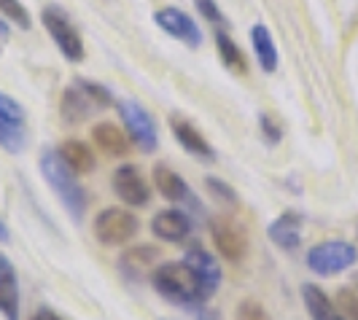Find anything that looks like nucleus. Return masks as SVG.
Listing matches in <instances>:
<instances>
[{
    "label": "nucleus",
    "instance_id": "14",
    "mask_svg": "<svg viewBox=\"0 0 358 320\" xmlns=\"http://www.w3.org/2000/svg\"><path fill=\"white\" fill-rule=\"evenodd\" d=\"M151 180H154L157 191H159L167 202H173V205H178V202H192V205H197L194 194L189 191V183L180 178L173 167H167V164H157V167H154V173H151Z\"/></svg>",
    "mask_w": 358,
    "mask_h": 320
},
{
    "label": "nucleus",
    "instance_id": "26",
    "mask_svg": "<svg viewBox=\"0 0 358 320\" xmlns=\"http://www.w3.org/2000/svg\"><path fill=\"white\" fill-rule=\"evenodd\" d=\"M237 320H269L264 304L256 299H243L237 304Z\"/></svg>",
    "mask_w": 358,
    "mask_h": 320
},
{
    "label": "nucleus",
    "instance_id": "10",
    "mask_svg": "<svg viewBox=\"0 0 358 320\" xmlns=\"http://www.w3.org/2000/svg\"><path fill=\"white\" fill-rule=\"evenodd\" d=\"M154 22L159 24L167 36H173L176 41H180V43H186V46H192V49H199V46H202V30H199L197 22L189 17L186 11L173 8V6H170V8H159V11L154 14Z\"/></svg>",
    "mask_w": 358,
    "mask_h": 320
},
{
    "label": "nucleus",
    "instance_id": "8",
    "mask_svg": "<svg viewBox=\"0 0 358 320\" xmlns=\"http://www.w3.org/2000/svg\"><path fill=\"white\" fill-rule=\"evenodd\" d=\"M141 231V221L124 208H108L94 218V237L103 245H127Z\"/></svg>",
    "mask_w": 358,
    "mask_h": 320
},
{
    "label": "nucleus",
    "instance_id": "15",
    "mask_svg": "<svg viewBox=\"0 0 358 320\" xmlns=\"http://www.w3.org/2000/svg\"><path fill=\"white\" fill-rule=\"evenodd\" d=\"M170 126H173V135H176V140H178V145L186 154H192V157H197V159H202V161H210L215 157L213 145L205 140V135H202L192 122L176 116V119L170 122Z\"/></svg>",
    "mask_w": 358,
    "mask_h": 320
},
{
    "label": "nucleus",
    "instance_id": "23",
    "mask_svg": "<svg viewBox=\"0 0 358 320\" xmlns=\"http://www.w3.org/2000/svg\"><path fill=\"white\" fill-rule=\"evenodd\" d=\"M27 145V135H24V124L8 122L0 116V148H6L8 154H22Z\"/></svg>",
    "mask_w": 358,
    "mask_h": 320
},
{
    "label": "nucleus",
    "instance_id": "24",
    "mask_svg": "<svg viewBox=\"0 0 358 320\" xmlns=\"http://www.w3.org/2000/svg\"><path fill=\"white\" fill-rule=\"evenodd\" d=\"M0 14L6 19H11L14 24H19L22 30H30L33 27V19H30L27 8L19 0H0Z\"/></svg>",
    "mask_w": 358,
    "mask_h": 320
},
{
    "label": "nucleus",
    "instance_id": "1",
    "mask_svg": "<svg viewBox=\"0 0 358 320\" xmlns=\"http://www.w3.org/2000/svg\"><path fill=\"white\" fill-rule=\"evenodd\" d=\"M151 285L164 302L176 304V307H186V310H199L208 299L186 261L159 264L151 272Z\"/></svg>",
    "mask_w": 358,
    "mask_h": 320
},
{
    "label": "nucleus",
    "instance_id": "7",
    "mask_svg": "<svg viewBox=\"0 0 358 320\" xmlns=\"http://www.w3.org/2000/svg\"><path fill=\"white\" fill-rule=\"evenodd\" d=\"M119 116L124 122L129 140L135 143L143 154H154L157 145H159V132H157V124H154L151 113L141 103H135V100H122L119 103Z\"/></svg>",
    "mask_w": 358,
    "mask_h": 320
},
{
    "label": "nucleus",
    "instance_id": "22",
    "mask_svg": "<svg viewBox=\"0 0 358 320\" xmlns=\"http://www.w3.org/2000/svg\"><path fill=\"white\" fill-rule=\"evenodd\" d=\"M157 259V248L154 245H135V248H127V253L122 256L119 267L127 277H141L145 275V269H151V261Z\"/></svg>",
    "mask_w": 358,
    "mask_h": 320
},
{
    "label": "nucleus",
    "instance_id": "19",
    "mask_svg": "<svg viewBox=\"0 0 358 320\" xmlns=\"http://www.w3.org/2000/svg\"><path fill=\"white\" fill-rule=\"evenodd\" d=\"M302 299H305V307L313 320H345L340 307L331 302L318 285L313 283L302 285Z\"/></svg>",
    "mask_w": 358,
    "mask_h": 320
},
{
    "label": "nucleus",
    "instance_id": "33",
    "mask_svg": "<svg viewBox=\"0 0 358 320\" xmlns=\"http://www.w3.org/2000/svg\"><path fill=\"white\" fill-rule=\"evenodd\" d=\"M8 240V229H6V224L0 221V242H6Z\"/></svg>",
    "mask_w": 358,
    "mask_h": 320
},
{
    "label": "nucleus",
    "instance_id": "12",
    "mask_svg": "<svg viewBox=\"0 0 358 320\" xmlns=\"http://www.w3.org/2000/svg\"><path fill=\"white\" fill-rule=\"evenodd\" d=\"M192 229H194L192 218L183 210H176V208L159 210L151 221V231H154V237H159L162 242H183V240H189Z\"/></svg>",
    "mask_w": 358,
    "mask_h": 320
},
{
    "label": "nucleus",
    "instance_id": "3",
    "mask_svg": "<svg viewBox=\"0 0 358 320\" xmlns=\"http://www.w3.org/2000/svg\"><path fill=\"white\" fill-rule=\"evenodd\" d=\"M113 106V94L110 89L94 84V81H81L76 78L71 87L62 94V103H59V110H62V119L68 124H76L81 119L92 116L94 110H103V108Z\"/></svg>",
    "mask_w": 358,
    "mask_h": 320
},
{
    "label": "nucleus",
    "instance_id": "17",
    "mask_svg": "<svg viewBox=\"0 0 358 320\" xmlns=\"http://www.w3.org/2000/svg\"><path fill=\"white\" fill-rule=\"evenodd\" d=\"M129 135H124L122 129L116 124H110V122H100V124L92 126V140L94 145L110 157V159H124L127 151H129V140H127Z\"/></svg>",
    "mask_w": 358,
    "mask_h": 320
},
{
    "label": "nucleus",
    "instance_id": "9",
    "mask_svg": "<svg viewBox=\"0 0 358 320\" xmlns=\"http://www.w3.org/2000/svg\"><path fill=\"white\" fill-rule=\"evenodd\" d=\"M113 191L129 208H145L151 199V189L135 164H122L113 173Z\"/></svg>",
    "mask_w": 358,
    "mask_h": 320
},
{
    "label": "nucleus",
    "instance_id": "29",
    "mask_svg": "<svg viewBox=\"0 0 358 320\" xmlns=\"http://www.w3.org/2000/svg\"><path fill=\"white\" fill-rule=\"evenodd\" d=\"M259 126H262V135H264V140L269 143V145H275V143H280V138H283V132H280V126H278V122L269 116V113H262L259 116Z\"/></svg>",
    "mask_w": 358,
    "mask_h": 320
},
{
    "label": "nucleus",
    "instance_id": "13",
    "mask_svg": "<svg viewBox=\"0 0 358 320\" xmlns=\"http://www.w3.org/2000/svg\"><path fill=\"white\" fill-rule=\"evenodd\" d=\"M267 237L269 242H275L278 248L296 250L302 245V215L294 213V210L280 213L267 226Z\"/></svg>",
    "mask_w": 358,
    "mask_h": 320
},
{
    "label": "nucleus",
    "instance_id": "28",
    "mask_svg": "<svg viewBox=\"0 0 358 320\" xmlns=\"http://www.w3.org/2000/svg\"><path fill=\"white\" fill-rule=\"evenodd\" d=\"M337 307H340V312L345 315V320H358V293L356 291H350V288H342L340 293H337Z\"/></svg>",
    "mask_w": 358,
    "mask_h": 320
},
{
    "label": "nucleus",
    "instance_id": "16",
    "mask_svg": "<svg viewBox=\"0 0 358 320\" xmlns=\"http://www.w3.org/2000/svg\"><path fill=\"white\" fill-rule=\"evenodd\" d=\"M0 315L6 320H19L17 269L8 256H0Z\"/></svg>",
    "mask_w": 358,
    "mask_h": 320
},
{
    "label": "nucleus",
    "instance_id": "31",
    "mask_svg": "<svg viewBox=\"0 0 358 320\" xmlns=\"http://www.w3.org/2000/svg\"><path fill=\"white\" fill-rule=\"evenodd\" d=\"M30 320H62V318H59L54 310H49V307H41V310H38V312Z\"/></svg>",
    "mask_w": 358,
    "mask_h": 320
},
{
    "label": "nucleus",
    "instance_id": "21",
    "mask_svg": "<svg viewBox=\"0 0 358 320\" xmlns=\"http://www.w3.org/2000/svg\"><path fill=\"white\" fill-rule=\"evenodd\" d=\"M215 38V49H218V57L224 62V68L234 75H245L248 73V62H245V54L243 49L234 43V38H229L227 30H213Z\"/></svg>",
    "mask_w": 358,
    "mask_h": 320
},
{
    "label": "nucleus",
    "instance_id": "5",
    "mask_svg": "<svg viewBox=\"0 0 358 320\" xmlns=\"http://www.w3.org/2000/svg\"><path fill=\"white\" fill-rule=\"evenodd\" d=\"M358 261V250L350 242L342 240H329V242H318L315 248L307 250V267L313 269L321 277H331L340 275L345 269H350Z\"/></svg>",
    "mask_w": 358,
    "mask_h": 320
},
{
    "label": "nucleus",
    "instance_id": "6",
    "mask_svg": "<svg viewBox=\"0 0 358 320\" xmlns=\"http://www.w3.org/2000/svg\"><path fill=\"white\" fill-rule=\"evenodd\" d=\"M210 237L215 250L229 261L240 264L248 256V231L232 215H213L210 218Z\"/></svg>",
    "mask_w": 358,
    "mask_h": 320
},
{
    "label": "nucleus",
    "instance_id": "30",
    "mask_svg": "<svg viewBox=\"0 0 358 320\" xmlns=\"http://www.w3.org/2000/svg\"><path fill=\"white\" fill-rule=\"evenodd\" d=\"M208 189L213 191V194L218 196H227V199H234V191L224 183V180H218V178H208Z\"/></svg>",
    "mask_w": 358,
    "mask_h": 320
},
{
    "label": "nucleus",
    "instance_id": "4",
    "mask_svg": "<svg viewBox=\"0 0 358 320\" xmlns=\"http://www.w3.org/2000/svg\"><path fill=\"white\" fill-rule=\"evenodd\" d=\"M41 22L46 27V33L52 36L54 46L62 52L68 62H81L84 59V41L78 27L73 24V19L59 8V6H46L41 11Z\"/></svg>",
    "mask_w": 358,
    "mask_h": 320
},
{
    "label": "nucleus",
    "instance_id": "32",
    "mask_svg": "<svg viewBox=\"0 0 358 320\" xmlns=\"http://www.w3.org/2000/svg\"><path fill=\"white\" fill-rule=\"evenodd\" d=\"M8 36V22H6V17L0 14V38H6Z\"/></svg>",
    "mask_w": 358,
    "mask_h": 320
},
{
    "label": "nucleus",
    "instance_id": "11",
    "mask_svg": "<svg viewBox=\"0 0 358 320\" xmlns=\"http://www.w3.org/2000/svg\"><path fill=\"white\" fill-rule=\"evenodd\" d=\"M183 261L194 272V277L202 285L205 296L210 299L215 291H218V285H221V269H218V261L213 259V253H208L202 245H192V248L183 253Z\"/></svg>",
    "mask_w": 358,
    "mask_h": 320
},
{
    "label": "nucleus",
    "instance_id": "2",
    "mask_svg": "<svg viewBox=\"0 0 358 320\" xmlns=\"http://www.w3.org/2000/svg\"><path fill=\"white\" fill-rule=\"evenodd\" d=\"M38 164H41V175L46 178L49 189L62 202V208L68 210V215H71L76 224H81L84 213H87V194H84L81 183L76 178V173L62 161L57 148H43Z\"/></svg>",
    "mask_w": 358,
    "mask_h": 320
},
{
    "label": "nucleus",
    "instance_id": "25",
    "mask_svg": "<svg viewBox=\"0 0 358 320\" xmlns=\"http://www.w3.org/2000/svg\"><path fill=\"white\" fill-rule=\"evenodd\" d=\"M197 11L213 24V30H227L229 22H227V17L221 14V8H218L215 0H197Z\"/></svg>",
    "mask_w": 358,
    "mask_h": 320
},
{
    "label": "nucleus",
    "instance_id": "27",
    "mask_svg": "<svg viewBox=\"0 0 358 320\" xmlns=\"http://www.w3.org/2000/svg\"><path fill=\"white\" fill-rule=\"evenodd\" d=\"M0 116L8 119V122L24 124V108L19 106L14 97H8L6 92H0Z\"/></svg>",
    "mask_w": 358,
    "mask_h": 320
},
{
    "label": "nucleus",
    "instance_id": "20",
    "mask_svg": "<svg viewBox=\"0 0 358 320\" xmlns=\"http://www.w3.org/2000/svg\"><path fill=\"white\" fill-rule=\"evenodd\" d=\"M57 151H59L62 161L71 167L76 175H87V173L94 170V154H92V148L84 140L68 138V140H62V145Z\"/></svg>",
    "mask_w": 358,
    "mask_h": 320
},
{
    "label": "nucleus",
    "instance_id": "18",
    "mask_svg": "<svg viewBox=\"0 0 358 320\" xmlns=\"http://www.w3.org/2000/svg\"><path fill=\"white\" fill-rule=\"evenodd\" d=\"M251 43H253V52H256V62H259V68L264 73H275L278 71V62H280V57H278V46H275V41H272V33H269L267 24H253L251 27Z\"/></svg>",
    "mask_w": 358,
    "mask_h": 320
}]
</instances>
